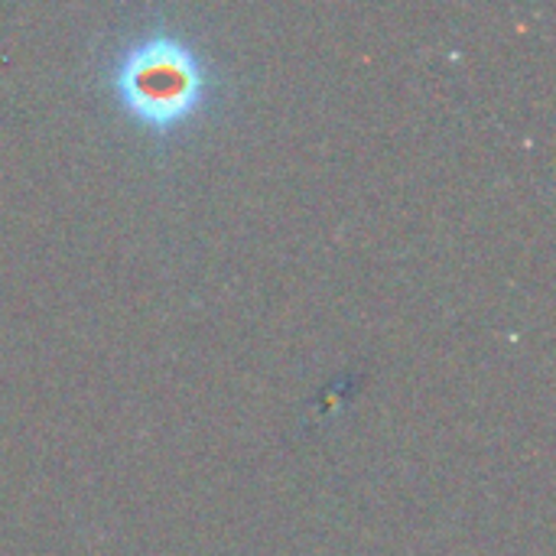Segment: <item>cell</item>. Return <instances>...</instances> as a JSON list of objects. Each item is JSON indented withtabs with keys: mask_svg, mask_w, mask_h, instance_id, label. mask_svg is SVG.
Listing matches in <instances>:
<instances>
[{
	"mask_svg": "<svg viewBox=\"0 0 556 556\" xmlns=\"http://www.w3.org/2000/svg\"><path fill=\"white\" fill-rule=\"evenodd\" d=\"M205 94V72L195 52L169 36H153L130 49L117 68V98L147 127L182 124Z\"/></svg>",
	"mask_w": 556,
	"mask_h": 556,
	"instance_id": "cell-1",
	"label": "cell"
}]
</instances>
